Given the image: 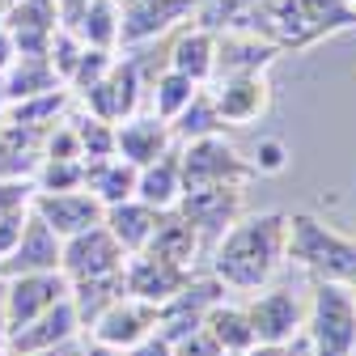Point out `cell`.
<instances>
[{
    "label": "cell",
    "instance_id": "f1b7e54d",
    "mask_svg": "<svg viewBox=\"0 0 356 356\" xmlns=\"http://www.w3.org/2000/svg\"><path fill=\"white\" fill-rule=\"evenodd\" d=\"M170 131H174V145H191V140H204V136H225V119H220L208 85H200L195 98L170 119Z\"/></svg>",
    "mask_w": 356,
    "mask_h": 356
},
{
    "label": "cell",
    "instance_id": "74e56055",
    "mask_svg": "<svg viewBox=\"0 0 356 356\" xmlns=\"http://www.w3.org/2000/svg\"><path fill=\"white\" fill-rule=\"evenodd\" d=\"M289 157L293 153H289V145L280 136H263L259 149H254V157H250V165H254V174H284Z\"/></svg>",
    "mask_w": 356,
    "mask_h": 356
},
{
    "label": "cell",
    "instance_id": "ffe728a7",
    "mask_svg": "<svg viewBox=\"0 0 356 356\" xmlns=\"http://www.w3.org/2000/svg\"><path fill=\"white\" fill-rule=\"evenodd\" d=\"M276 60H280V51L267 38H259L250 30H216V68H212V76L267 72Z\"/></svg>",
    "mask_w": 356,
    "mask_h": 356
},
{
    "label": "cell",
    "instance_id": "ac0fdd59",
    "mask_svg": "<svg viewBox=\"0 0 356 356\" xmlns=\"http://www.w3.org/2000/svg\"><path fill=\"white\" fill-rule=\"evenodd\" d=\"M165 149H174V131L153 111H136V115H127V119L115 123V153L123 161H131L136 170L157 161Z\"/></svg>",
    "mask_w": 356,
    "mask_h": 356
},
{
    "label": "cell",
    "instance_id": "8992f818",
    "mask_svg": "<svg viewBox=\"0 0 356 356\" xmlns=\"http://www.w3.org/2000/svg\"><path fill=\"white\" fill-rule=\"evenodd\" d=\"M183 22H195V0H123L119 5V47H149L170 38Z\"/></svg>",
    "mask_w": 356,
    "mask_h": 356
},
{
    "label": "cell",
    "instance_id": "681fc988",
    "mask_svg": "<svg viewBox=\"0 0 356 356\" xmlns=\"http://www.w3.org/2000/svg\"><path fill=\"white\" fill-rule=\"evenodd\" d=\"M225 356H246V352H225Z\"/></svg>",
    "mask_w": 356,
    "mask_h": 356
},
{
    "label": "cell",
    "instance_id": "ba28073f",
    "mask_svg": "<svg viewBox=\"0 0 356 356\" xmlns=\"http://www.w3.org/2000/svg\"><path fill=\"white\" fill-rule=\"evenodd\" d=\"M174 208L195 225L204 250H212L216 238L246 212V187H195V191H183V200Z\"/></svg>",
    "mask_w": 356,
    "mask_h": 356
},
{
    "label": "cell",
    "instance_id": "ab89813d",
    "mask_svg": "<svg viewBox=\"0 0 356 356\" xmlns=\"http://www.w3.org/2000/svg\"><path fill=\"white\" fill-rule=\"evenodd\" d=\"M127 356H174V343L170 339H161L157 331L149 335V339H140L136 348H127Z\"/></svg>",
    "mask_w": 356,
    "mask_h": 356
},
{
    "label": "cell",
    "instance_id": "60d3db41",
    "mask_svg": "<svg viewBox=\"0 0 356 356\" xmlns=\"http://www.w3.org/2000/svg\"><path fill=\"white\" fill-rule=\"evenodd\" d=\"M85 352H89V339L85 335H72V339H64V343H56L47 352H38V356H85Z\"/></svg>",
    "mask_w": 356,
    "mask_h": 356
},
{
    "label": "cell",
    "instance_id": "484cf974",
    "mask_svg": "<svg viewBox=\"0 0 356 356\" xmlns=\"http://www.w3.org/2000/svg\"><path fill=\"white\" fill-rule=\"evenodd\" d=\"M127 297V284H123V272H106V276H89V280H68V301L81 318V331H89L106 309Z\"/></svg>",
    "mask_w": 356,
    "mask_h": 356
},
{
    "label": "cell",
    "instance_id": "5bb4252c",
    "mask_svg": "<svg viewBox=\"0 0 356 356\" xmlns=\"http://www.w3.org/2000/svg\"><path fill=\"white\" fill-rule=\"evenodd\" d=\"M191 276H195V267H183V263L161 259V254H149V250L127 254V263H123V284H127V293L140 297V301H149V305H165Z\"/></svg>",
    "mask_w": 356,
    "mask_h": 356
},
{
    "label": "cell",
    "instance_id": "44dd1931",
    "mask_svg": "<svg viewBox=\"0 0 356 356\" xmlns=\"http://www.w3.org/2000/svg\"><path fill=\"white\" fill-rule=\"evenodd\" d=\"M72 335H85V331H81V318H76L72 301L64 297V301H56L51 309L34 314L30 323L13 327L5 343H9V348H17V352H26V356H38V352H47V348H56V343L72 339Z\"/></svg>",
    "mask_w": 356,
    "mask_h": 356
},
{
    "label": "cell",
    "instance_id": "7dc6e473",
    "mask_svg": "<svg viewBox=\"0 0 356 356\" xmlns=\"http://www.w3.org/2000/svg\"><path fill=\"white\" fill-rule=\"evenodd\" d=\"M9 119V94H5V81H0V123Z\"/></svg>",
    "mask_w": 356,
    "mask_h": 356
},
{
    "label": "cell",
    "instance_id": "bcb514c9",
    "mask_svg": "<svg viewBox=\"0 0 356 356\" xmlns=\"http://www.w3.org/2000/svg\"><path fill=\"white\" fill-rule=\"evenodd\" d=\"M289 356H314V352H309V343H305V335H297V339L289 343Z\"/></svg>",
    "mask_w": 356,
    "mask_h": 356
},
{
    "label": "cell",
    "instance_id": "8d00e7d4",
    "mask_svg": "<svg viewBox=\"0 0 356 356\" xmlns=\"http://www.w3.org/2000/svg\"><path fill=\"white\" fill-rule=\"evenodd\" d=\"M254 5H259V0H195V22L208 26V30H229Z\"/></svg>",
    "mask_w": 356,
    "mask_h": 356
},
{
    "label": "cell",
    "instance_id": "f35d334b",
    "mask_svg": "<svg viewBox=\"0 0 356 356\" xmlns=\"http://www.w3.org/2000/svg\"><path fill=\"white\" fill-rule=\"evenodd\" d=\"M174 356H225V348H220V343L200 327V331H191L187 339L174 343Z\"/></svg>",
    "mask_w": 356,
    "mask_h": 356
},
{
    "label": "cell",
    "instance_id": "f6af8a7d",
    "mask_svg": "<svg viewBox=\"0 0 356 356\" xmlns=\"http://www.w3.org/2000/svg\"><path fill=\"white\" fill-rule=\"evenodd\" d=\"M9 335V314H5V276H0V343Z\"/></svg>",
    "mask_w": 356,
    "mask_h": 356
},
{
    "label": "cell",
    "instance_id": "7a4b0ae2",
    "mask_svg": "<svg viewBox=\"0 0 356 356\" xmlns=\"http://www.w3.org/2000/svg\"><path fill=\"white\" fill-rule=\"evenodd\" d=\"M229 30H250L272 42L280 56H289V51L318 47L323 38L352 34L356 5H348V0H259Z\"/></svg>",
    "mask_w": 356,
    "mask_h": 356
},
{
    "label": "cell",
    "instance_id": "5b68a950",
    "mask_svg": "<svg viewBox=\"0 0 356 356\" xmlns=\"http://www.w3.org/2000/svg\"><path fill=\"white\" fill-rule=\"evenodd\" d=\"M178 170H183V191L246 187L254 178L250 157H242L225 136H204V140H191V145H178Z\"/></svg>",
    "mask_w": 356,
    "mask_h": 356
},
{
    "label": "cell",
    "instance_id": "d6a6232c",
    "mask_svg": "<svg viewBox=\"0 0 356 356\" xmlns=\"http://www.w3.org/2000/svg\"><path fill=\"white\" fill-rule=\"evenodd\" d=\"M68 111H72V89L60 85V89L38 94V98L13 102V106H9V119H13V123H26V127H34V131H47V127H56Z\"/></svg>",
    "mask_w": 356,
    "mask_h": 356
},
{
    "label": "cell",
    "instance_id": "52a82bcc",
    "mask_svg": "<svg viewBox=\"0 0 356 356\" xmlns=\"http://www.w3.org/2000/svg\"><path fill=\"white\" fill-rule=\"evenodd\" d=\"M216 301H225V284H220L212 272H208V276H191L165 305H157V335L170 339V343L187 339L191 331L204 327L208 309H212Z\"/></svg>",
    "mask_w": 356,
    "mask_h": 356
},
{
    "label": "cell",
    "instance_id": "6da1fadb",
    "mask_svg": "<svg viewBox=\"0 0 356 356\" xmlns=\"http://www.w3.org/2000/svg\"><path fill=\"white\" fill-rule=\"evenodd\" d=\"M289 263V212H242L212 246V276L238 289L259 293Z\"/></svg>",
    "mask_w": 356,
    "mask_h": 356
},
{
    "label": "cell",
    "instance_id": "ee69618b",
    "mask_svg": "<svg viewBox=\"0 0 356 356\" xmlns=\"http://www.w3.org/2000/svg\"><path fill=\"white\" fill-rule=\"evenodd\" d=\"M85 356H127L123 348H111V343H98V339H89V352Z\"/></svg>",
    "mask_w": 356,
    "mask_h": 356
},
{
    "label": "cell",
    "instance_id": "8fae6325",
    "mask_svg": "<svg viewBox=\"0 0 356 356\" xmlns=\"http://www.w3.org/2000/svg\"><path fill=\"white\" fill-rule=\"evenodd\" d=\"M212 102L225 119V127H250L272 111V85L267 72H250V76H212Z\"/></svg>",
    "mask_w": 356,
    "mask_h": 356
},
{
    "label": "cell",
    "instance_id": "4316f807",
    "mask_svg": "<svg viewBox=\"0 0 356 356\" xmlns=\"http://www.w3.org/2000/svg\"><path fill=\"white\" fill-rule=\"evenodd\" d=\"M5 94H9V106L13 102H26V98H38L47 89H60V72L47 56H34V51H17V60L5 68Z\"/></svg>",
    "mask_w": 356,
    "mask_h": 356
},
{
    "label": "cell",
    "instance_id": "d6986e66",
    "mask_svg": "<svg viewBox=\"0 0 356 356\" xmlns=\"http://www.w3.org/2000/svg\"><path fill=\"white\" fill-rule=\"evenodd\" d=\"M165 68L191 76L195 85H208L216 68V30L200 22H183L165 42Z\"/></svg>",
    "mask_w": 356,
    "mask_h": 356
},
{
    "label": "cell",
    "instance_id": "3957f363",
    "mask_svg": "<svg viewBox=\"0 0 356 356\" xmlns=\"http://www.w3.org/2000/svg\"><path fill=\"white\" fill-rule=\"evenodd\" d=\"M289 259L309 280H356V238L323 225L314 212H289Z\"/></svg>",
    "mask_w": 356,
    "mask_h": 356
},
{
    "label": "cell",
    "instance_id": "7c38bea8",
    "mask_svg": "<svg viewBox=\"0 0 356 356\" xmlns=\"http://www.w3.org/2000/svg\"><path fill=\"white\" fill-rule=\"evenodd\" d=\"M254 343H293L305 327V305L293 289H259L246 305Z\"/></svg>",
    "mask_w": 356,
    "mask_h": 356
},
{
    "label": "cell",
    "instance_id": "d4e9b609",
    "mask_svg": "<svg viewBox=\"0 0 356 356\" xmlns=\"http://www.w3.org/2000/svg\"><path fill=\"white\" fill-rule=\"evenodd\" d=\"M136 200H145L149 208L165 212L183 200V170H178V149H165L157 161L136 170Z\"/></svg>",
    "mask_w": 356,
    "mask_h": 356
},
{
    "label": "cell",
    "instance_id": "9a60e30c",
    "mask_svg": "<svg viewBox=\"0 0 356 356\" xmlns=\"http://www.w3.org/2000/svg\"><path fill=\"white\" fill-rule=\"evenodd\" d=\"M30 208L47 220L60 238H72V234H85V229L102 225V212H106L102 200L94 191H85V187H72V191H34Z\"/></svg>",
    "mask_w": 356,
    "mask_h": 356
},
{
    "label": "cell",
    "instance_id": "4dcf8cb0",
    "mask_svg": "<svg viewBox=\"0 0 356 356\" xmlns=\"http://www.w3.org/2000/svg\"><path fill=\"white\" fill-rule=\"evenodd\" d=\"M204 331L225 348V352H250L254 348V327L246 305H229V301H216L204 318Z\"/></svg>",
    "mask_w": 356,
    "mask_h": 356
},
{
    "label": "cell",
    "instance_id": "836d02e7",
    "mask_svg": "<svg viewBox=\"0 0 356 356\" xmlns=\"http://www.w3.org/2000/svg\"><path fill=\"white\" fill-rule=\"evenodd\" d=\"M72 127H76V145H81V161H98V157H115V123L111 119H98L94 111L81 115H68Z\"/></svg>",
    "mask_w": 356,
    "mask_h": 356
},
{
    "label": "cell",
    "instance_id": "83f0119b",
    "mask_svg": "<svg viewBox=\"0 0 356 356\" xmlns=\"http://www.w3.org/2000/svg\"><path fill=\"white\" fill-rule=\"evenodd\" d=\"M85 191H94L102 200V208L123 204L136 195V165L115 157H98V161H85Z\"/></svg>",
    "mask_w": 356,
    "mask_h": 356
},
{
    "label": "cell",
    "instance_id": "7402d4cb",
    "mask_svg": "<svg viewBox=\"0 0 356 356\" xmlns=\"http://www.w3.org/2000/svg\"><path fill=\"white\" fill-rule=\"evenodd\" d=\"M42 136L47 131H34L13 119L0 123V178H34L42 161Z\"/></svg>",
    "mask_w": 356,
    "mask_h": 356
},
{
    "label": "cell",
    "instance_id": "9c48e42d",
    "mask_svg": "<svg viewBox=\"0 0 356 356\" xmlns=\"http://www.w3.org/2000/svg\"><path fill=\"white\" fill-rule=\"evenodd\" d=\"M81 106L94 111L98 119H111V123L136 115V111L145 106V76H140L136 60H131V56L115 60L111 72H106L94 89H89V94H81Z\"/></svg>",
    "mask_w": 356,
    "mask_h": 356
},
{
    "label": "cell",
    "instance_id": "30bf717a",
    "mask_svg": "<svg viewBox=\"0 0 356 356\" xmlns=\"http://www.w3.org/2000/svg\"><path fill=\"white\" fill-rule=\"evenodd\" d=\"M127 250L115 242V234L106 225H94L85 234L64 238V254H60V272L68 280H89V276H106V272H123Z\"/></svg>",
    "mask_w": 356,
    "mask_h": 356
},
{
    "label": "cell",
    "instance_id": "cb8c5ba5",
    "mask_svg": "<svg viewBox=\"0 0 356 356\" xmlns=\"http://www.w3.org/2000/svg\"><path fill=\"white\" fill-rule=\"evenodd\" d=\"M145 250L161 254V259H174V263H183V267H195V254L204 250V242H200L195 225L183 212L165 208V212H157V229H153V238H149Z\"/></svg>",
    "mask_w": 356,
    "mask_h": 356
},
{
    "label": "cell",
    "instance_id": "c3c4849f",
    "mask_svg": "<svg viewBox=\"0 0 356 356\" xmlns=\"http://www.w3.org/2000/svg\"><path fill=\"white\" fill-rule=\"evenodd\" d=\"M0 356H26V352H17V348H9V343H0Z\"/></svg>",
    "mask_w": 356,
    "mask_h": 356
},
{
    "label": "cell",
    "instance_id": "f5cc1de1",
    "mask_svg": "<svg viewBox=\"0 0 356 356\" xmlns=\"http://www.w3.org/2000/svg\"><path fill=\"white\" fill-rule=\"evenodd\" d=\"M348 5H356V0H348Z\"/></svg>",
    "mask_w": 356,
    "mask_h": 356
},
{
    "label": "cell",
    "instance_id": "f907efd6",
    "mask_svg": "<svg viewBox=\"0 0 356 356\" xmlns=\"http://www.w3.org/2000/svg\"><path fill=\"white\" fill-rule=\"evenodd\" d=\"M352 293H356V280H352Z\"/></svg>",
    "mask_w": 356,
    "mask_h": 356
},
{
    "label": "cell",
    "instance_id": "b9f144b4",
    "mask_svg": "<svg viewBox=\"0 0 356 356\" xmlns=\"http://www.w3.org/2000/svg\"><path fill=\"white\" fill-rule=\"evenodd\" d=\"M17 60V42H13V34H9V26L0 22V76H5V68Z\"/></svg>",
    "mask_w": 356,
    "mask_h": 356
},
{
    "label": "cell",
    "instance_id": "1f68e13d",
    "mask_svg": "<svg viewBox=\"0 0 356 356\" xmlns=\"http://www.w3.org/2000/svg\"><path fill=\"white\" fill-rule=\"evenodd\" d=\"M195 81L191 76H183V72H174V68H161L153 81H149V89H145V102H149V111L157 115V119H174L178 111H183L191 98H195Z\"/></svg>",
    "mask_w": 356,
    "mask_h": 356
},
{
    "label": "cell",
    "instance_id": "f546056e",
    "mask_svg": "<svg viewBox=\"0 0 356 356\" xmlns=\"http://www.w3.org/2000/svg\"><path fill=\"white\" fill-rule=\"evenodd\" d=\"M34 178H0V259H5L30 216Z\"/></svg>",
    "mask_w": 356,
    "mask_h": 356
},
{
    "label": "cell",
    "instance_id": "2e32d148",
    "mask_svg": "<svg viewBox=\"0 0 356 356\" xmlns=\"http://www.w3.org/2000/svg\"><path fill=\"white\" fill-rule=\"evenodd\" d=\"M68 297V276L64 272H26V276H5V314L9 331L30 323L34 314L51 309L56 301ZM9 339V335H5Z\"/></svg>",
    "mask_w": 356,
    "mask_h": 356
},
{
    "label": "cell",
    "instance_id": "277c9868",
    "mask_svg": "<svg viewBox=\"0 0 356 356\" xmlns=\"http://www.w3.org/2000/svg\"><path fill=\"white\" fill-rule=\"evenodd\" d=\"M301 335L314 356H352L356 352V293H352V284L314 280Z\"/></svg>",
    "mask_w": 356,
    "mask_h": 356
},
{
    "label": "cell",
    "instance_id": "4fadbf2b",
    "mask_svg": "<svg viewBox=\"0 0 356 356\" xmlns=\"http://www.w3.org/2000/svg\"><path fill=\"white\" fill-rule=\"evenodd\" d=\"M60 254H64V238L42 220L34 208L26 216V225L13 242V250L0 259V276H26V272H60Z\"/></svg>",
    "mask_w": 356,
    "mask_h": 356
},
{
    "label": "cell",
    "instance_id": "e0dca14e",
    "mask_svg": "<svg viewBox=\"0 0 356 356\" xmlns=\"http://www.w3.org/2000/svg\"><path fill=\"white\" fill-rule=\"evenodd\" d=\"M157 331V305L140 301V297H119L106 314L89 327V339H98V343H111V348H136L140 339H149Z\"/></svg>",
    "mask_w": 356,
    "mask_h": 356
},
{
    "label": "cell",
    "instance_id": "603a6c76",
    "mask_svg": "<svg viewBox=\"0 0 356 356\" xmlns=\"http://www.w3.org/2000/svg\"><path fill=\"white\" fill-rule=\"evenodd\" d=\"M102 225L115 234V242L127 250V254H140L145 246H149V238H153V229H157V208H149L145 200H123V204H111L106 212H102Z\"/></svg>",
    "mask_w": 356,
    "mask_h": 356
},
{
    "label": "cell",
    "instance_id": "db71d44e",
    "mask_svg": "<svg viewBox=\"0 0 356 356\" xmlns=\"http://www.w3.org/2000/svg\"><path fill=\"white\" fill-rule=\"evenodd\" d=\"M352 356H356V352H352Z\"/></svg>",
    "mask_w": 356,
    "mask_h": 356
},
{
    "label": "cell",
    "instance_id": "816d5d0a",
    "mask_svg": "<svg viewBox=\"0 0 356 356\" xmlns=\"http://www.w3.org/2000/svg\"><path fill=\"white\" fill-rule=\"evenodd\" d=\"M115 5H123V0H115Z\"/></svg>",
    "mask_w": 356,
    "mask_h": 356
},
{
    "label": "cell",
    "instance_id": "7bdbcfd3",
    "mask_svg": "<svg viewBox=\"0 0 356 356\" xmlns=\"http://www.w3.org/2000/svg\"><path fill=\"white\" fill-rule=\"evenodd\" d=\"M246 356H289V343H254Z\"/></svg>",
    "mask_w": 356,
    "mask_h": 356
},
{
    "label": "cell",
    "instance_id": "d590c367",
    "mask_svg": "<svg viewBox=\"0 0 356 356\" xmlns=\"http://www.w3.org/2000/svg\"><path fill=\"white\" fill-rule=\"evenodd\" d=\"M85 187V161L76 157H42L34 170V191H72Z\"/></svg>",
    "mask_w": 356,
    "mask_h": 356
},
{
    "label": "cell",
    "instance_id": "e575fe53",
    "mask_svg": "<svg viewBox=\"0 0 356 356\" xmlns=\"http://www.w3.org/2000/svg\"><path fill=\"white\" fill-rule=\"evenodd\" d=\"M119 56H115V47H94V42H85L81 47V56H76V64H72V72H68V89L81 98V94H89L106 72H111V64H115Z\"/></svg>",
    "mask_w": 356,
    "mask_h": 356
}]
</instances>
